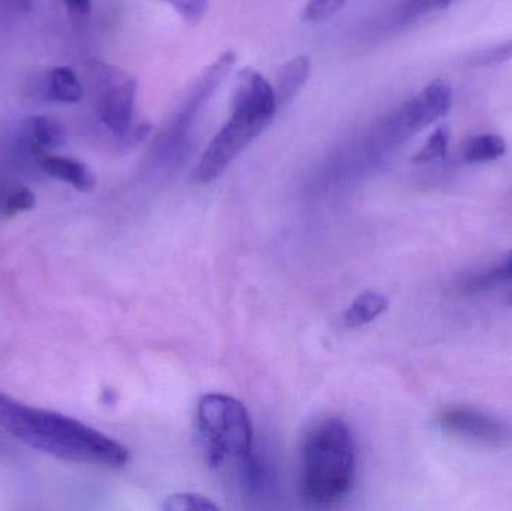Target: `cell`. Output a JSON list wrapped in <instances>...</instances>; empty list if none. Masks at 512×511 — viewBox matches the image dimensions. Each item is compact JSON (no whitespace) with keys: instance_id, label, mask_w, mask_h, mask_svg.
<instances>
[{"instance_id":"6da1fadb","label":"cell","mask_w":512,"mask_h":511,"mask_svg":"<svg viewBox=\"0 0 512 511\" xmlns=\"http://www.w3.org/2000/svg\"><path fill=\"white\" fill-rule=\"evenodd\" d=\"M0 428L30 449L77 464L122 468L129 450L80 420L30 407L0 392Z\"/></svg>"},{"instance_id":"7a4b0ae2","label":"cell","mask_w":512,"mask_h":511,"mask_svg":"<svg viewBox=\"0 0 512 511\" xmlns=\"http://www.w3.org/2000/svg\"><path fill=\"white\" fill-rule=\"evenodd\" d=\"M277 111L276 95L267 78L255 69H242L234 83L230 116L195 165L192 182L209 185L218 180L268 128Z\"/></svg>"},{"instance_id":"3957f363","label":"cell","mask_w":512,"mask_h":511,"mask_svg":"<svg viewBox=\"0 0 512 511\" xmlns=\"http://www.w3.org/2000/svg\"><path fill=\"white\" fill-rule=\"evenodd\" d=\"M355 449L348 425L325 419L313 426L301 449V497L312 506H330L354 485Z\"/></svg>"},{"instance_id":"277c9868","label":"cell","mask_w":512,"mask_h":511,"mask_svg":"<svg viewBox=\"0 0 512 511\" xmlns=\"http://www.w3.org/2000/svg\"><path fill=\"white\" fill-rule=\"evenodd\" d=\"M197 426L212 467H221L227 459L240 462L254 453L251 417L236 398L219 393L203 396L198 402Z\"/></svg>"},{"instance_id":"5b68a950","label":"cell","mask_w":512,"mask_h":511,"mask_svg":"<svg viewBox=\"0 0 512 511\" xmlns=\"http://www.w3.org/2000/svg\"><path fill=\"white\" fill-rule=\"evenodd\" d=\"M451 104L453 90L450 84L444 80L432 81L381 120L378 138L385 146H399L447 116Z\"/></svg>"},{"instance_id":"8992f818","label":"cell","mask_w":512,"mask_h":511,"mask_svg":"<svg viewBox=\"0 0 512 511\" xmlns=\"http://www.w3.org/2000/svg\"><path fill=\"white\" fill-rule=\"evenodd\" d=\"M138 81L120 66L102 63L96 69L99 119L113 134L126 135L134 122Z\"/></svg>"},{"instance_id":"52a82bcc","label":"cell","mask_w":512,"mask_h":511,"mask_svg":"<svg viewBox=\"0 0 512 511\" xmlns=\"http://www.w3.org/2000/svg\"><path fill=\"white\" fill-rule=\"evenodd\" d=\"M438 423L442 431L474 443L493 447L512 443L510 425L474 408H448L439 414Z\"/></svg>"},{"instance_id":"ba28073f","label":"cell","mask_w":512,"mask_h":511,"mask_svg":"<svg viewBox=\"0 0 512 511\" xmlns=\"http://www.w3.org/2000/svg\"><path fill=\"white\" fill-rule=\"evenodd\" d=\"M234 63H236V53L233 50L225 51L212 65L207 66L206 71L198 77L194 87L189 92L188 99L183 102L182 110L177 114V119L174 120L173 128H171V131L174 129V134H171L173 138H180L188 131L189 125L194 122L195 114L212 98L213 93L230 74Z\"/></svg>"},{"instance_id":"9c48e42d","label":"cell","mask_w":512,"mask_h":511,"mask_svg":"<svg viewBox=\"0 0 512 511\" xmlns=\"http://www.w3.org/2000/svg\"><path fill=\"white\" fill-rule=\"evenodd\" d=\"M68 140L65 126L51 116H35L26 120L23 126V143L30 152L38 156L48 155L65 146Z\"/></svg>"},{"instance_id":"30bf717a","label":"cell","mask_w":512,"mask_h":511,"mask_svg":"<svg viewBox=\"0 0 512 511\" xmlns=\"http://www.w3.org/2000/svg\"><path fill=\"white\" fill-rule=\"evenodd\" d=\"M39 165L47 176L68 183L78 192H90L95 189V174L86 164L77 159L48 153V155L39 156Z\"/></svg>"},{"instance_id":"8fae6325","label":"cell","mask_w":512,"mask_h":511,"mask_svg":"<svg viewBox=\"0 0 512 511\" xmlns=\"http://www.w3.org/2000/svg\"><path fill=\"white\" fill-rule=\"evenodd\" d=\"M312 74V59L307 54L292 57L282 65L274 84L277 107L283 108L294 101L295 96L304 89Z\"/></svg>"},{"instance_id":"7c38bea8","label":"cell","mask_w":512,"mask_h":511,"mask_svg":"<svg viewBox=\"0 0 512 511\" xmlns=\"http://www.w3.org/2000/svg\"><path fill=\"white\" fill-rule=\"evenodd\" d=\"M390 306V300L384 294L375 291H364L351 303L343 314V326L348 329L366 326L381 317Z\"/></svg>"},{"instance_id":"4fadbf2b","label":"cell","mask_w":512,"mask_h":511,"mask_svg":"<svg viewBox=\"0 0 512 511\" xmlns=\"http://www.w3.org/2000/svg\"><path fill=\"white\" fill-rule=\"evenodd\" d=\"M45 89H47L48 98L62 104H77L84 95V89L77 74L69 66H57L53 71L48 72Z\"/></svg>"},{"instance_id":"5bb4252c","label":"cell","mask_w":512,"mask_h":511,"mask_svg":"<svg viewBox=\"0 0 512 511\" xmlns=\"http://www.w3.org/2000/svg\"><path fill=\"white\" fill-rule=\"evenodd\" d=\"M507 153V141L496 134H481L472 137L463 147V161L466 164H484L496 161Z\"/></svg>"},{"instance_id":"9a60e30c","label":"cell","mask_w":512,"mask_h":511,"mask_svg":"<svg viewBox=\"0 0 512 511\" xmlns=\"http://www.w3.org/2000/svg\"><path fill=\"white\" fill-rule=\"evenodd\" d=\"M451 131L448 126H439L433 134L427 138L426 144L415 153V164H429V162L441 161L447 158L450 149Z\"/></svg>"},{"instance_id":"2e32d148","label":"cell","mask_w":512,"mask_h":511,"mask_svg":"<svg viewBox=\"0 0 512 511\" xmlns=\"http://www.w3.org/2000/svg\"><path fill=\"white\" fill-rule=\"evenodd\" d=\"M346 3L348 0H309L301 11V20L309 24L324 23L342 11Z\"/></svg>"},{"instance_id":"e0dca14e","label":"cell","mask_w":512,"mask_h":511,"mask_svg":"<svg viewBox=\"0 0 512 511\" xmlns=\"http://www.w3.org/2000/svg\"><path fill=\"white\" fill-rule=\"evenodd\" d=\"M165 511H216L218 506L197 494H177L165 501Z\"/></svg>"},{"instance_id":"ac0fdd59","label":"cell","mask_w":512,"mask_h":511,"mask_svg":"<svg viewBox=\"0 0 512 511\" xmlns=\"http://www.w3.org/2000/svg\"><path fill=\"white\" fill-rule=\"evenodd\" d=\"M512 59V39L502 44L493 45L486 50L478 51L469 57V65L493 66Z\"/></svg>"},{"instance_id":"d6986e66","label":"cell","mask_w":512,"mask_h":511,"mask_svg":"<svg viewBox=\"0 0 512 511\" xmlns=\"http://www.w3.org/2000/svg\"><path fill=\"white\" fill-rule=\"evenodd\" d=\"M36 198L33 192L26 186H17L6 195L3 201V213L6 216H15L21 212H27L35 207Z\"/></svg>"},{"instance_id":"ffe728a7","label":"cell","mask_w":512,"mask_h":511,"mask_svg":"<svg viewBox=\"0 0 512 511\" xmlns=\"http://www.w3.org/2000/svg\"><path fill=\"white\" fill-rule=\"evenodd\" d=\"M186 23L198 24L203 20L209 0H164Z\"/></svg>"},{"instance_id":"44dd1931","label":"cell","mask_w":512,"mask_h":511,"mask_svg":"<svg viewBox=\"0 0 512 511\" xmlns=\"http://www.w3.org/2000/svg\"><path fill=\"white\" fill-rule=\"evenodd\" d=\"M457 0H406L405 12L408 17H420L429 12L441 11L448 8Z\"/></svg>"},{"instance_id":"7402d4cb","label":"cell","mask_w":512,"mask_h":511,"mask_svg":"<svg viewBox=\"0 0 512 511\" xmlns=\"http://www.w3.org/2000/svg\"><path fill=\"white\" fill-rule=\"evenodd\" d=\"M63 3L75 15H87L92 11V0H63Z\"/></svg>"},{"instance_id":"603a6c76","label":"cell","mask_w":512,"mask_h":511,"mask_svg":"<svg viewBox=\"0 0 512 511\" xmlns=\"http://www.w3.org/2000/svg\"><path fill=\"white\" fill-rule=\"evenodd\" d=\"M495 275L498 276V278L505 279V281L512 282V249L505 255L501 266L495 270Z\"/></svg>"},{"instance_id":"cb8c5ba5","label":"cell","mask_w":512,"mask_h":511,"mask_svg":"<svg viewBox=\"0 0 512 511\" xmlns=\"http://www.w3.org/2000/svg\"><path fill=\"white\" fill-rule=\"evenodd\" d=\"M511 303H512V297H511Z\"/></svg>"}]
</instances>
